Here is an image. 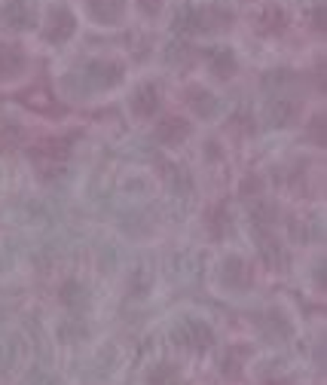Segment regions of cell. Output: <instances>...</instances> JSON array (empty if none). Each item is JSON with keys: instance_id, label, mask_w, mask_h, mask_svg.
<instances>
[{"instance_id": "obj_1", "label": "cell", "mask_w": 327, "mask_h": 385, "mask_svg": "<svg viewBox=\"0 0 327 385\" xmlns=\"http://www.w3.org/2000/svg\"><path fill=\"white\" fill-rule=\"evenodd\" d=\"M123 71L119 64H110V61H92L86 71H83V80H86V89H107L119 82Z\"/></svg>"}, {"instance_id": "obj_2", "label": "cell", "mask_w": 327, "mask_h": 385, "mask_svg": "<svg viewBox=\"0 0 327 385\" xmlns=\"http://www.w3.org/2000/svg\"><path fill=\"white\" fill-rule=\"evenodd\" d=\"M71 34H73V16L64 6L52 9V13H49V25H46V37L55 40V43H61V40H68Z\"/></svg>"}, {"instance_id": "obj_3", "label": "cell", "mask_w": 327, "mask_h": 385, "mask_svg": "<svg viewBox=\"0 0 327 385\" xmlns=\"http://www.w3.org/2000/svg\"><path fill=\"white\" fill-rule=\"evenodd\" d=\"M18 101H22L25 107H31V110H40V114H55V110H59V104H55V98H52V92H46L43 86L18 92Z\"/></svg>"}, {"instance_id": "obj_4", "label": "cell", "mask_w": 327, "mask_h": 385, "mask_svg": "<svg viewBox=\"0 0 327 385\" xmlns=\"http://www.w3.org/2000/svg\"><path fill=\"white\" fill-rule=\"evenodd\" d=\"M0 18H4L6 28H28L31 25V4L28 0H9V4L0 9Z\"/></svg>"}, {"instance_id": "obj_5", "label": "cell", "mask_w": 327, "mask_h": 385, "mask_svg": "<svg viewBox=\"0 0 327 385\" xmlns=\"http://www.w3.org/2000/svg\"><path fill=\"white\" fill-rule=\"evenodd\" d=\"M186 135H190V126H186V119H181V116H165L162 123L156 126V138H160L162 144H181Z\"/></svg>"}, {"instance_id": "obj_6", "label": "cell", "mask_w": 327, "mask_h": 385, "mask_svg": "<svg viewBox=\"0 0 327 385\" xmlns=\"http://www.w3.org/2000/svg\"><path fill=\"white\" fill-rule=\"evenodd\" d=\"M25 68V55L18 46L13 43H0V80H9L16 77L18 71Z\"/></svg>"}, {"instance_id": "obj_7", "label": "cell", "mask_w": 327, "mask_h": 385, "mask_svg": "<svg viewBox=\"0 0 327 385\" xmlns=\"http://www.w3.org/2000/svg\"><path fill=\"white\" fill-rule=\"evenodd\" d=\"M156 107H160V95H156V86H141L138 89V95L132 98V110L138 116H153Z\"/></svg>"}, {"instance_id": "obj_8", "label": "cell", "mask_w": 327, "mask_h": 385, "mask_svg": "<svg viewBox=\"0 0 327 385\" xmlns=\"http://www.w3.org/2000/svg\"><path fill=\"white\" fill-rule=\"evenodd\" d=\"M92 13L105 25H117L123 16V0H92Z\"/></svg>"}, {"instance_id": "obj_9", "label": "cell", "mask_w": 327, "mask_h": 385, "mask_svg": "<svg viewBox=\"0 0 327 385\" xmlns=\"http://www.w3.org/2000/svg\"><path fill=\"white\" fill-rule=\"evenodd\" d=\"M68 141L64 138H49V141H43L40 147H37V153H43V156H49V159H64L68 156Z\"/></svg>"}, {"instance_id": "obj_10", "label": "cell", "mask_w": 327, "mask_h": 385, "mask_svg": "<svg viewBox=\"0 0 327 385\" xmlns=\"http://www.w3.org/2000/svg\"><path fill=\"white\" fill-rule=\"evenodd\" d=\"M282 28H285V13L278 6H269L263 18H260V31L269 34V31H282Z\"/></svg>"}, {"instance_id": "obj_11", "label": "cell", "mask_w": 327, "mask_h": 385, "mask_svg": "<svg viewBox=\"0 0 327 385\" xmlns=\"http://www.w3.org/2000/svg\"><path fill=\"white\" fill-rule=\"evenodd\" d=\"M202 9H184L181 16H177V22H174V28L177 31H196V28H202Z\"/></svg>"}, {"instance_id": "obj_12", "label": "cell", "mask_w": 327, "mask_h": 385, "mask_svg": "<svg viewBox=\"0 0 327 385\" xmlns=\"http://www.w3.org/2000/svg\"><path fill=\"white\" fill-rule=\"evenodd\" d=\"M147 385H177V373L172 370V367H160V370L150 373Z\"/></svg>"}, {"instance_id": "obj_13", "label": "cell", "mask_w": 327, "mask_h": 385, "mask_svg": "<svg viewBox=\"0 0 327 385\" xmlns=\"http://www.w3.org/2000/svg\"><path fill=\"white\" fill-rule=\"evenodd\" d=\"M214 73H218V77H230L232 73V55L230 52H214Z\"/></svg>"}, {"instance_id": "obj_14", "label": "cell", "mask_w": 327, "mask_h": 385, "mask_svg": "<svg viewBox=\"0 0 327 385\" xmlns=\"http://www.w3.org/2000/svg\"><path fill=\"white\" fill-rule=\"evenodd\" d=\"M205 16H211V18H214V25H218V28H227V25H230V18H232L227 6H211Z\"/></svg>"}, {"instance_id": "obj_15", "label": "cell", "mask_w": 327, "mask_h": 385, "mask_svg": "<svg viewBox=\"0 0 327 385\" xmlns=\"http://www.w3.org/2000/svg\"><path fill=\"white\" fill-rule=\"evenodd\" d=\"M312 138L319 144H324V116H315V123H312Z\"/></svg>"}, {"instance_id": "obj_16", "label": "cell", "mask_w": 327, "mask_h": 385, "mask_svg": "<svg viewBox=\"0 0 327 385\" xmlns=\"http://www.w3.org/2000/svg\"><path fill=\"white\" fill-rule=\"evenodd\" d=\"M160 6H162V0H141V9H144V13H156Z\"/></svg>"}, {"instance_id": "obj_17", "label": "cell", "mask_w": 327, "mask_h": 385, "mask_svg": "<svg viewBox=\"0 0 327 385\" xmlns=\"http://www.w3.org/2000/svg\"><path fill=\"white\" fill-rule=\"evenodd\" d=\"M312 18H315V22H312L315 28H324V9H315V16H312Z\"/></svg>"}]
</instances>
